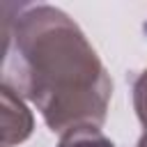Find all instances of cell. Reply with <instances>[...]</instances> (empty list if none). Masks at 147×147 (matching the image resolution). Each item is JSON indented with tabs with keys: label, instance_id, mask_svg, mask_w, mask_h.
Returning <instances> with one entry per match:
<instances>
[{
	"label": "cell",
	"instance_id": "obj_1",
	"mask_svg": "<svg viewBox=\"0 0 147 147\" xmlns=\"http://www.w3.org/2000/svg\"><path fill=\"white\" fill-rule=\"evenodd\" d=\"M2 85L30 101L53 133L108 115L113 80L80 25L53 5H2Z\"/></svg>",
	"mask_w": 147,
	"mask_h": 147
},
{
	"label": "cell",
	"instance_id": "obj_2",
	"mask_svg": "<svg viewBox=\"0 0 147 147\" xmlns=\"http://www.w3.org/2000/svg\"><path fill=\"white\" fill-rule=\"evenodd\" d=\"M0 106H2V147H14L25 142L32 136L34 117L25 99L11 87L0 85Z\"/></svg>",
	"mask_w": 147,
	"mask_h": 147
},
{
	"label": "cell",
	"instance_id": "obj_3",
	"mask_svg": "<svg viewBox=\"0 0 147 147\" xmlns=\"http://www.w3.org/2000/svg\"><path fill=\"white\" fill-rule=\"evenodd\" d=\"M57 147H117L101 129L94 126H83V129H71L60 136Z\"/></svg>",
	"mask_w": 147,
	"mask_h": 147
},
{
	"label": "cell",
	"instance_id": "obj_4",
	"mask_svg": "<svg viewBox=\"0 0 147 147\" xmlns=\"http://www.w3.org/2000/svg\"><path fill=\"white\" fill-rule=\"evenodd\" d=\"M131 96H133L136 117L142 124V129L147 131V67L140 74H136V78L131 83Z\"/></svg>",
	"mask_w": 147,
	"mask_h": 147
},
{
	"label": "cell",
	"instance_id": "obj_5",
	"mask_svg": "<svg viewBox=\"0 0 147 147\" xmlns=\"http://www.w3.org/2000/svg\"><path fill=\"white\" fill-rule=\"evenodd\" d=\"M136 147H147V131L140 136V140H138V145H136Z\"/></svg>",
	"mask_w": 147,
	"mask_h": 147
},
{
	"label": "cell",
	"instance_id": "obj_6",
	"mask_svg": "<svg viewBox=\"0 0 147 147\" xmlns=\"http://www.w3.org/2000/svg\"><path fill=\"white\" fill-rule=\"evenodd\" d=\"M142 30H145V34H147V21H145V25H142Z\"/></svg>",
	"mask_w": 147,
	"mask_h": 147
}]
</instances>
